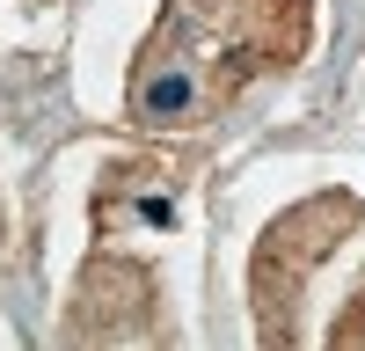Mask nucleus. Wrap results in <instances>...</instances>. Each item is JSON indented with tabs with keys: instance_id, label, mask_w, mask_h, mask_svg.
I'll use <instances>...</instances> for the list:
<instances>
[{
	"instance_id": "nucleus-4",
	"label": "nucleus",
	"mask_w": 365,
	"mask_h": 351,
	"mask_svg": "<svg viewBox=\"0 0 365 351\" xmlns=\"http://www.w3.org/2000/svg\"><path fill=\"white\" fill-rule=\"evenodd\" d=\"M329 344H365V285L344 300V315L329 322Z\"/></svg>"
},
{
	"instance_id": "nucleus-2",
	"label": "nucleus",
	"mask_w": 365,
	"mask_h": 351,
	"mask_svg": "<svg viewBox=\"0 0 365 351\" xmlns=\"http://www.w3.org/2000/svg\"><path fill=\"white\" fill-rule=\"evenodd\" d=\"M365 205L351 190H322L307 205H292V213L270 220V234L256 242V263H249V300H256V337L263 344H299V307H307V278L322 271L329 256H336L344 234H358Z\"/></svg>"
},
{
	"instance_id": "nucleus-3",
	"label": "nucleus",
	"mask_w": 365,
	"mask_h": 351,
	"mask_svg": "<svg viewBox=\"0 0 365 351\" xmlns=\"http://www.w3.org/2000/svg\"><path fill=\"white\" fill-rule=\"evenodd\" d=\"M66 337L73 344H154L161 315H154V278H146V263H125L110 249L88 256Z\"/></svg>"
},
{
	"instance_id": "nucleus-1",
	"label": "nucleus",
	"mask_w": 365,
	"mask_h": 351,
	"mask_svg": "<svg viewBox=\"0 0 365 351\" xmlns=\"http://www.w3.org/2000/svg\"><path fill=\"white\" fill-rule=\"evenodd\" d=\"M307 0H168L132 58L125 110L139 132H205L263 73L307 51Z\"/></svg>"
}]
</instances>
